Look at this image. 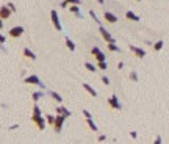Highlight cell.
<instances>
[{"label":"cell","mask_w":169,"mask_h":144,"mask_svg":"<svg viewBox=\"0 0 169 144\" xmlns=\"http://www.w3.org/2000/svg\"><path fill=\"white\" fill-rule=\"evenodd\" d=\"M64 119H66V116H63V114H58V116H55V122H53V127H55V132H57V133H60L61 130H63V124H64Z\"/></svg>","instance_id":"1"},{"label":"cell","mask_w":169,"mask_h":144,"mask_svg":"<svg viewBox=\"0 0 169 144\" xmlns=\"http://www.w3.org/2000/svg\"><path fill=\"white\" fill-rule=\"evenodd\" d=\"M50 17H52V24H53V27H55V28H57L58 31H61L63 27H61V22H60V16H58V13L55 11V10H52V11H50Z\"/></svg>","instance_id":"2"},{"label":"cell","mask_w":169,"mask_h":144,"mask_svg":"<svg viewBox=\"0 0 169 144\" xmlns=\"http://www.w3.org/2000/svg\"><path fill=\"white\" fill-rule=\"evenodd\" d=\"M24 83H27V85H38V86L44 88V85L41 83V80H39L38 75H28V77L24 80Z\"/></svg>","instance_id":"3"},{"label":"cell","mask_w":169,"mask_h":144,"mask_svg":"<svg viewBox=\"0 0 169 144\" xmlns=\"http://www.w3.org/2000/svg\"><path fill=\"white\" fill-rule=\"evenodd\" d=\"M31 119H33V122L38 125L39 130H44L45 128V119L41 114H33V118H31Z\"/></svg>","instance_id":"4"},{"label":"cell","mask_w":169,"mask_h":144,"mask_svg":"<svg viewBox=\"0 0 169 144\" xmlns=\"http://www.w3.org/2000/svg\"><path fill=\"white\" fill-rule=\"evenodd\" d=\"M99 30H100V35H102V38H103L107 42H116V41H115V38H113V36L110 35V31L105 28V27L100 25V27H99Z\"/></svg>","instance_id":"5"},{"label":"cell","mask_w":169,"mask_h":144,"mask_svg":"<svg viewBox=\"0 0 169 144\" xmlns=\"http://www.w3.org/2000/svg\"><path fill=\"white\" fill-rule=\"evenodd\" d=\"M91 53H93V55L95 56V60H97V61H105V60H107L105 53H103L102 50H100V49H99L97 46H95V47H93V50H91Z\"/></svg>","instance_id":"6"},{"label":"cell","mask_w":169,"mask_h":144,"mask_svg":"<svg viewBox=\"0 0 169 144\" xmlns=\"http://www.w3.org/2000/svg\"><path fill=\"white\" fill-rule=\"evenodd\" d=\"M108 103H110V107L115 108V110H122V105H121V102H119V99H117V96H111V97L108 99Z\"/></svg>","instance_id":"7"},{"label":"cell","mask_w":169,"mask_h":144,"mask_svg":"<svg viewBox=\"0 0 169 144\" xmlns=\"http://www.w3.org/2000/svg\"><path fill=\"white\" fill-rule=\"evenodd\" d=\"M11 13H13V11L10 10V6H8V5L0 6V19H3V20L8 19V17L11 16Z\"/></svg>","instance_id":"8"},{"label":"cell","mask_w":169,"mask_h":144,"mask_svg":"<svg viewBox=\"0 0 169 144\" xmlns=\"http://www.w3.org/2000/svg\"><path fill=\"white\" fill-rule=\"evenodd\" d=\"M22 33H24V27H21V25L13 27V28L10 30V36H11V38H19V36H22Z\"/></svg>","instance_id":"9"},{"label":"cell","mask_w":169,"mask_h":144,"mask_svg":"<svg viewBox=\"0 0 169 144\" xmlns=\"http://www.w3.org/2000/svg\"><path fill=\"white\" fill-rule=\"evenodd\" d=\"M130 50L135 52V55L138 56V58H144L146 56V50H144V49H139V47H136V46H130Z\"/></svg>","instance_id":"10"},{"label":"cell","mask_w":169,"mask_h":144,"mask_svg":"<svg viewBox=\"0 0 169 144\" xmlns=\"http://www.w3.org/2000/svg\"><path fill=\"white\" fill-rule=\"evenodd\" d=\"M105 20L110 22V24H116L117 22V16L116 14H113V13H110V11H105Z\"/></svg>","instance_id":"11"},{"label":"cell","mask_w":169,"mask_h":144,"mask_svg":"<svg viewBox=\"0 0 169 144\" xmlns=\"http://www.w3.org/2000/svg\"><path fill=\"white\" fill-rule=\"evenodd\" d=\"M83 88H85V91H88L89 92V96L91 97H97V91L91 86V85H88V83H83Z\"/></svg>","instance_id":"12"},{"label":"cell","mask_w":169,"mask_h":144,"mask_svg":"<svg viewBox=\"0 0 169 144\" xmlns=\"http://www.w3.org/2000/svg\"><path fill=\"white\" fill-rule=\"evenodd\" d=\"M125 17H127V19H129V20L139 22V16H138V14H135L133 11H127V13H125Z\"/></svg>","instance_id":"13"},{"label":"cell","mask_w":169,"mask_h":144,"mask_svg":"<svg viewBox=\"0 0 169 144\" xmlns=\"http://www.w3.org/2000/svg\"><path fill=\"white\" fill-rule=\"evenodd\" d=\"M57 113H58V114H63V116H66V118H69V116H71V111L67 110V108L61 107V105L57 108Z\"/></svg>","instance_id":"14"},{"label":"cell","mask_w":169,"mask_h":144,"mask_svg":"<svg viewBox=\"0 0 169 144\" xmlns=\"http://www.w3.org/2000/svg\"><path fill=\"white\" fill-rule=\"evenodd\" d=\"M24 56L30 58V60H36V53H35V52H31L28 47H25V49H24Z\"/></svg>","instance_id":"15"},{"label":"cell","mask_w":169,"mask_h":144,"mask_svg":"<svg viewBox=\"0 0 169 144\" xmlns=\"http://www.w3.org/2000/svg\"><path fill=\"white\" fill-rule=\"evenodd\" d=\"M69 11H71V13H74L77 17H83V16H81V13H80L78 5H71V6H69Z\"/></svg>","instance_id":"16"},{"label":"cell","mask_w":169,"mask_h":144,"mask_svg":"<svg viewBox=\"0 0 169 144\" xmlns=\"http://www.w3.org/2000/svg\"><path fill=\"white\" fill-rule=\"evenodd\" d=\"M86 124H88V127L93 130V132H97V125H95V122L93 121V118H86Z\"/></svg>","instance_id":"17"},{"label":"cell","mask_w":169,"mask_h":144,"mask_svg":"<svg viewBox=\"0 0 169 144\" xmlns=\"http://www.w3.org/2000/svg\"><path fill=\"white\" fill-rule=\"evenodd\" d=\"M67 5H80V0H64V2L61 3V6L64 8Z\"/></svg>","instance_id":"18"},{"label":"cell","mask_w":169,"mask_h":144,"mask_svg":"<svg viewBox=\"0 0 169 144\" xmlns=\"http://www.w3.org/2000/svg\"><path fill=\"white\" fill-rule=\"evenodd\" d=\"M49 94H50V96H52V99H55V100H57V102H60V103L63 102V97H61V96H60V94H58V92H55V91H50Z\"/></svg>","instance_id":"19"},{"label":"cell","mask_w":169,"mask_h":144,"mask_svg":"<svg viewBox=\"0 0 169 144\" xmlns=\"http://www.w3.org/2000/svg\"><path fill=\"white\" fill-rule=\"evenodd\" d=\"M66 46L69 50H72V52L75 50V44H74V41H71V38H66Z\"/></svg>","instance_id":"20"},{"label":"cell","mask_w":169,"mask_h":144,"mask_svg":"<svg viewBox=\"0 0 169 144\" xmlns=\"http://www.w3.org/2000/svg\"><path fill=\"white\" fill-rule=\"evenodd\" d=\"M108 49L111 52H121V49L116 46V42H108Z\"/></svg>","instance_id":"21"},{"label":"cell","mask_w":169,"mask_h":144,"mask_svg":"<svg viewBox=\"0 0 169 144\" xmlns=\"http://www.w3.org/2000/svg\"><path fill=\"white\" fill-rule=\"evenodd\" d=\"M85 67H86V69H88L89 72H95V71H97V67H95L94 64H91V63H88V61L85 63Z\"/></svg>","instance_id":"22"},{"label":"cell","mask_w":169,"mask_h":144,"mask_svg":"<svg viewBox=\"0 0 169 144\" xmlns=\"http://www.w3.org/2000/svg\"><path fill=\"white\" fill-rule=\"evenodd\" d=\"M31 97H33V102H38L39 99L42 97V92H41V91H38V92H33V94H31Z\"/></svg>","instance_id":"23"},{"label":"cell","mask_w":169,"mask_h":144,"mask_svg":"<svg viewBox=\"0 0 169 144\" xmlns=\"http://www.w3.org/2000/svg\"><path fill=\"white\" fill-rule=\"evenodd\" d=\"M97 67H99L100 71H107V69H108V64H107V63H105V61H99Z\"/></svg>","instance_id":"24"},{"label":"cell","mask_w":169,"mask_h":144,"mask_svg":"<svg viewBox=\"0 0 169 144\" xmlns=\"http://www.w3.org/2000/svg\"><path fill=\"white\" fill-rule=\"evenodd\" d=\"M163 44H164L163 41H157V42L153 44V49H155L157 52H158V50H161V49H163Z\"/></svg>","instance_id":"25"},{"label":"cell","mask_w":169,"mask_h":144,"mask_svg":"<svg viewBox=\"0 0 169 144\" xmlns=\"http://www.w3.org/2000/svg\"><path fill=\"white\" fill-rule=\"evenodd\" d=\"M33 114H41V108L36 105V102H35V107H33Z\"/></svg>","instance_id":"26"},{"label":"cell","mask_w":169,"mask_h":144,"mask_svg":"<svg viewBox=\"0 0 169 144\" xmlns=\"http://www.w3.org/2000/svg\"><path fill=\"white\" fill-rule=\"evenodd\" d=\"M53 122H55V116L47 114V124H52V125H53Z\"/></svg>","instance_id":"27"},{"label":"cell","mask_w":169,"mask_h":144,"mask_svg":"<svg viewBox=\"0 0 169 144\" xmlns=\"http://www.w3.org/2000/svg\"><path fill=\"white\" fill-rule=\"evenodd\" d=\"M89 14H91V17H93V19H94V20H95V22H97V24L100 25V20L97 19V16H95V13H94V11H89Z\"/></svg>","instance_id":"28"},{"label":"cell","mask_w":169,"mask_h":144,"mask_svg":"<svg viewBox=\"0 0 169 144\" xmlns=\"http://www.w3.org/2000/svg\"><path fill=\"white\" fill-rule=\"evenodd\" d=\"M130 78L133 80V82H138V74H136V72H132V74H130Z\"/></svg>","instance_id":"29"},{"label":"cell","mask_w":169,"mask_h":144,"mask_svg":"<svg viewBox=\"0 0 169 144\" xmlns=\"http://www.w3.org/2000/svg\"><path fill=\"white\" fill-rule=\"evenodd\" d=\"M102 82H103V85H110V78L107 77V75H103V77H102Z\"/></svg>","instance_id":"30"},{"label":"cell","mask_w":169,"mask_h":144,"mask_svg":"<svg viewBox=\"0 0 169 144\" xmlns=\"http://www.w3.org/2000/svg\"><path fill=\"white\" fill-rule=\"evenodd\" d=\"M5 41H6V38H5L2 33H0V44H5Z\"/></svg>","instance_id":"31"},{"label":"cell","mask_w":169,"mask_h":144,"mask_svg":"<svg viewBox=\"0 0 169 144\" xmlns=\"http://www.w3.org/2000/svg\"><path fill=\"white\" fill-rule=\"evenodd\" d=\"M83 116H85V118H91V113L88 110H83Z\"/></svg>","instance_id":"32"},{"label":"cell","mask_w":169,"mask_h":144,"mask_svg":"<svg viewBox=\"0 0 169 144\" xmlns=\"http://www.w3.org/2000/svg\"><path fill=\"white\" fill-rule=\"evenodd\" d=\"M8 6H10V10H11V11H16V6L13 5V3H8Z\"/></svg>","instance_id":"33"},{"label":"cell","mask_w":169,"mask_h":144,"mask_svg":"<svg viewBox=\"0 0 169 144\" xmlns=\"http://www.w3.org/2000/svg\"><path fill=\"white\" fill-rule=\"evenodd\" d=\"M130 136L133 138V139H136V136H138V135H136V132H130Z\"/></svg>","instance_id":"34"},{"label":"cell","mask_w":169,"mask_h":144,"mask_svg":"<svg viewBox=\"0 0 169 144\" xmlns=\"http://www.w3.org/2000/svg\"><path fill=\"white\" fill-rule=\"evenodd\" d=\"M105 139H107V136H105V135H100V136H99V141H105Z\"/></svg>","instance_id":"35"},{"label":"cell","mask_w":169,"mask_h":144,"mask_svg":"<svg viewBox=\"0 0 169 144\" xmlns=\"http://www.w3.org/2000/svg\"><path fill=\"white\" fill-rule=\"evenodd\" d=\"M155 143H157V144H160V143H161V136H157V139H155Z\"/></svg>","instance_id":"36"},{"label":"cell","mask_w":169,"mask_h":144,"mask_svg":"<svg viewBox=\"0 0 169 144\" xmlns=\"http://www.w3.org/2000/svg\"><path fill=\"white\" fill-rule=\"evenodd\" d=\"M3 28V19H0V30Z\"/></svg>","instance_id":"37"},{"label":"cell","mask_w":169,"mask_h":144,"mask_svg":"<svg viewBox=\"0 0 169 144\" xmlns=\"http://www.w3.org/2000/svg\"><path fill=\"white\" fill-rule=\"evenodd\" d=\"M97 2H99V3H103V0H97Z\"/></svg>","instance_id":"38"},{"label":"cell","mask_w":169,"mask_h":144,"mask_svg":"<svg viewBox=\"0 0 169 144\" xmlns=\"http://www.w3.org/2000/svg\"><path fill=\"white\" fill-rule=\"evenodd\" d=\"M138 2H139V0H138Z\"/></svg>","instance_id":"39"}]
</instances>
